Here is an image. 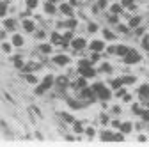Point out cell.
<instances>
[{
	"label": "cell",
	"mask_w": 149,
	"mask_h": 147,
	"mask_svg": "<svg viewBox=\"0 0 149 147\" xmlns=\"http://www.w3.org/2000/svg\"><path fill=\"white\" fill-rule=\"evenodd\" d=\"M89 50H92V51H103L105 50V43L103 41H100V39H94V41H91L89 43Z\"/></svg>",
	"instance_id": "obj_10"
},
{
	"label": "cell",
	"mask_w": 149,
	"mask_h": 147,
	"mask_svg": "<svg viewBox=\"0 0 149 147\" xmlns=\"http://www.w3.org/2000/svg\"><path fill=\"white\" fill-rule=\"evenodd\" d=\"M140 23H142V18L140 16H133L132 20H130V27H132V28H137Z\"/></svg>",
	"instance_id": "obj_32"
},
{
	"label": "cell",
	"mask_w": 149,
	"mask_h": 147,
	"mask_svg": "<svg viewBox=\"0 0 149 147\" xmlns=\"http://www.w3.org/2000/svg\"><path fill=\"white\" fill-rule=\"evenodd\" d=\"M119 130H121V133H124V135H128V133H132V130H133V124L132 122H121V126H119Z\"/></svg>",
	"instance_id": "obj_19"
},
{
	"label": "cell",
	"mask_w": 149,
	"mask_h": 147,
	"mask_svg": "<svg viewBox=\"0 0 149 147\" xmlns=\"http://www.w3.org/2000/svg\"><path fill=\"white\" fill-rule=\"evenodd\" d=\"M6 37H7V30L4 28V30H0V39H2V41H6Z\"/></svg>",
	"instance_id": "obj_52"
},
{
	"label": "cell",
	"mask_w": 149,
	"mask_h": 147,
	"mask_svg": "<svg viewBox=\"0 0 149 147\" xmlns=\"http://www.w3.org/2000/svg\"><path fill=\"white\" fill-rule=\"evenodd\" d=\"M100 140H103V142H112L114 140V133L112 131H108V130H105V131H101V135H100Z\"/></svg>",
	"instance_id": "obj_23"
},
{
	"label": "cell",
	"mask_w": 149,
	"mask_h": 147,
	"mask_svg": "<svg viewBox=\"0 0 149 147\" xmlns=\"http://www.w3.org/2000/svg\"><path fill=\"white\" fill-rule=\"evenodd\" d=\"M119 87H123V78H114L110 82V89L112 90H117Z\"/></svg>",
	"instance_id": "obj_27"
},
{
	"label": "cell",
	"mask_w": 149,
	"mask_h": 147,
	"mask_svg": "<svg viewBox=\"0 0 149 147\" xmlns=\"http://www.w3.org/2000/svg\"><path fill=\"white\" fill-rule=\"evenodd\" d=\"M23 76H25V82L30 83V85H37V83H39V78H37L34 73H23Z\"/></svg>",
	"instance_id": "obj_15"
},
{
	"label": "cell",
	"mask_w": 149,
	"mask_h": 147,
	"mask_svg": "<svg viewBox=\"0 0 149 147\" xmlns=\"http://www.w3.org/2000/svg\"><path fill=\"white\" fill-rule=\"evenodd\" d=\"M142 46H144L146 50H149V35H147V37H144V41H142Z\"/></svg>",
	"instance_id": "obj_50"
},
{
	"label": "cell",
	"mask_w": 149,
	"mask_h": 147,
	"mask_svg": "<svg viewBox=\"0 0 149 147\" xmlns=\"http://www.w3.org/2000/svg\"><path fill=\"white\" fill-rule=\"evenodd\" d=\"M9 0H0V18H4L9 12Z\"/></svg>",
	"instance_id": "obj_16"
},
{
	"label": "cell",
	"mask_w": 149,
	"mask_h": 147,
	"mask_svg": "<svg viewBox=\"0 0 149 147\" xmlns=\"http://www.w3.org/2000/svg\"><path fill=\"white\" fill-rule=\"evenodd\" d=\"M96 6H98L100 9H107V6H108V0H96Z\"/></svg>",
	"instance_id": "obj_39"
},
{
	"label": "cell",
	"mask_w": 149,
	"mask_h": 147,
	"mask_svg": "<svg viewBox=\"0 0 149 147\" xmlns=\"http://www.w3.org/2000/svg\"><path fill=\"white\" fill-rule=\"evenodd\" d=\"M11 43H13L14 48H22V46H25V37L22 34H13L11 35Z\"/></svg>",
	"instance_id": "obj_8"
},
{
	"label": "cell",
	"mask_w": 149,
	"mask_h": 147,
	"mask_svg": "<svg viewBox=\"0 0 149 147\" xmlns=\"http://www.w3.org/2000/svg\"><path fill=\"white\" fill-rule=\"evenodd\" d=\"M117 30H119V32H123V34H128V32H130V27H126V25H121V23H117Z\"/></svg>",
	"instance_id": "obj_43"
},
{
	"label": "cell",
	"mask_w": 149,
	"mask_h": 147,
	"mask_svg": "<svg viewBox=\"0 0 149 147\" xmlns=\"http://www.w3.org/2000/svg\"><path fill=\"white\" fill-rule=\"evenodd\" d=\"M68 105L73 108V110H78V108H82V106H85V101H82L80 98H68Z\"/></svg>",
	"instance_id": "obj_11"
},
{
	"label": "cell",
	"mask_w": 149,
	"mask_h": 147,
	"mask_svg": "<svg viewBox=\"0 0 149 147\" xmlns=\"http://www.w3.org/2000/svg\"><path fill=\"white\" fill-rule=\"evenodd\" d=\"M103 87H105V83H103V82H96V83H94V85H92L91 89H92V90H94V94H98V92H100V90H101Z\"/></svg>",
	"instance_id": "obj_36"
},
{
	"label": "cell",
	"mask_w": 149,
	"mask_h": 147,
	"mask_svg": "<svg viewBox=\"0 0 149 147\" xmlns=\"http://www.w3.org/2000/svg\"><path fill=\"white\" fill-rule=\"evenodd\" d=\"M124 94H126V89H124V87H119V89H117V92H116V96H119V98H123Z\"/></svg>",
	"instance_id": "obj_48"
},
{
	"label": "cell",
	"mask_w": 149,
	"mask_h": 147,
	"mask_svg": "<svg viewBox=\"0 0 149 147\" xmlns=\"http://www.w3.org/2000/svg\"><path fill=\"white\" fill-rule=\"evenodd\" d=\"M50 41H52V44H61V41H62V34H59L57 30H53L52 35H50Z\"/></svg>",
	"instance_id": "obj_20"
},
{
	"label": "cell",
	"mask_w": 149,
	"mask_h": 147,
	"mask_svg": "<svg viewBox=\"0 0 149 147\" xmlns=\"http://www.w3.org/2000/svg\"><path fill=\"white\" fill-rule=\"evenodd\" d=\"M59 11H61L62 14H66V16H73V7H71V4H61Z\"/></svg>",
	"instance_id": "obj_21"
},
{
	"label": "cell",
	"mask_w": 149,
	"mask_h": 147,
	"mask_svg": "<svg viewBox=\"0 0 149 147\" xmlns=\"http://www.w3.org/2000/svg\"><path fill=\"white\" fill-rule=\"evenodd\" d=\"M121 78H123V85L135 83V76H132V75H126V76H121Z\"/></svg>",
	"instance_id": "obj_34"
},
{
	"label": "cell",
	"mask_w": 149,
	"mask_h": 147,
	"mask_svg": "<svg viewBox=\"0 0 149 147\" xmlns=\"http://www.w3.org/2000/svg\"><path fill=\"white\" fill-rule=\"evenodd\" d=\"M98 28H100V27H98V23H96V21H89V25H87V30H89L91 34L98 32Z\"/></svg>",
	"instance_id": "obj_35"
},
{
	"label": "cell",
	"mask_w": 149,
	"mask_h": 147,
	"mask_svg": "<svg viewBox=\"0 0 149 147\" xmlns=\"http://www.w3.org/2000/svg\"><path fill=\"white\" fill-rule=\"evenodd\" d=\"M69 46H71L74 51H80V50H84V48L87 46V41H85L84 37H73V41L69 43Z\"/></svg>",
	"instance_id": "obj_5"
},
{
	"label": "cell",
	"mask_w": 149,
	"mask_h": 147,
	"mask_svg": "<svg viewBox=\"0 0 149 147\" xmlns=\"http://www.w3.org/2000/svg\"><path fill=\"white\" fill-rule=\"evenodd\" d=\"M25 6H27L29 11H32V9H36L39 6V0H25Z\"/></svg>",
	"instance_id": "obj_33"
},
{
	"label": "cell",
	"mask_w": 149,
	"mask_h": 147,
	"mask_svg": "<svg viewBox=\"0 0 149 147\" xmlns=\"http://www.w3.org/2000/svg\"><path fill=\"white\" fill-rule=\"evenodd\" d=\"M59 117H61L64 122H68V124H73V122H74V117H73L71 114H68V112H62V114H59Z\"/></svg>",
	"instance_id": "obj_25"
},
{
	"label": "cell",
	"mask_w": 149,
	"mask_h": 147,
	"mask_svg": "<svg viewBox=\"0 0 149 147\" xmlns=\"http://www.w3.org/2000/svg\"><path fill=\"white\" fill-rule=\"evenodd\" d=\"M112 114H121V106H112Z\"/></svg>",
	"instance_id": "obj_53"
},
{
	"label": "cell",
	"mask_w": 149,
	"mask_h": 147,
	"mask_svg": "<svg viewBox=\"0 0 149 147\" xmlns=\"http://www.w3.org/2000/svg\"><path fill=\"white\" fill-rule=\"evenodd\" d=\"M123 99H124L126 103H130V101H132V96H130V94H124V96H123Z\"/></svg>",
	"instance_id": "obj_55"
},
{
	"label": "cell",
	"mask_w": 149,
	"mask_h": 147,
	"mask_svg": "<svg viewBox=\"0 0 149 147\" xmlns=\"http://www.w3.org/2000/svg\"><path fill=\"white\" fill-rule=\"evenodd\" d=\"M41 62H36V60H29V62H25V67L22 69L23 73H34V71H37V69H41Z\"/></svg>",
	"instance_id": "obj_7"
},
{
	"label": "cell",
	"mask_w": 149,
	"mask_h": 147,
	"mask_svg": "<svg viewBox=\"0 0 149 147\" xmlns=\"http://www.w3.org/2000/svg\"><path fill=\"white\" fill-rule=\"evenodd\" d=\"M48 2H53V4H57V2H59V0H48Z\"/></svg>",
	"instance_id": "obj_57"
},
{
	"label": "cell",
	"mask_w": 149,
	"mask_h": 147,
	"mask_svg": "<svg viewBox=\"0 0 149 147\" xmlns=\"http://www.w3.org/2000/svg\"><path fill=\"white\" fill-rule=\"evenodd\" d=\"M100 119H101V124H108V122H110V115H108V114H101Z\"/></svg>",
	"instance_id": "obj_44"
},
{
	"label": "cell",
	"mask_w": 149,
	"mask_h": 147,
	"mask_svg": "<svg viewBox=\"0 0 149 147\" xmlns=\"http://www.w3.org/2000/svg\"><path fill=\"white\" fill-rule=\"evenodd\" d=\"M53 85H55V76H53V75H46L41 83L36 85L34 94H36V96H43V94H46V90H50Z\"/></svg>",
	"instance_id": "obj_1"
},
{
	"label": "cell",
	"mask_w": 149,
	"mask_h": 147,
	"mask_svg": "<svg viewBox=\"0 0 149 147\" xmlns=\"http://www.w3.org/2000/svg\"><path fill=\"white\" fill-rule=\"evenodd\" d=\"M73 131L77 133V135H82V133L85 131L84 122H82V121H74V122H73Z\"/></svg>",
	"instance_id": "obj_18"
},
{
	"label": "cell",
	"mask_w": 149,
	"mask_h": 147,
	"mask_svg": "<svg viewBox=\"0 0 149 147\" xmlns=\"http://www.w3.org/2000/svg\"><path fill=\"white\" fill-rule=\"evenodd\" d=\"M140 59H142V57L139 55V51L132 48V50H130V51L124 55V57H123V62L130 66V64H137V62H140Z\"/></svg>",
	"instance_id": "obj_2"
},
{
	"label": "cell",
	"mask_w": 149,
	"mask_h": 147,
	"mask_svg": "<svg viewBox=\"0 0 149 147\" xmlns=\"http://www.w3.org/2000/svg\"><path fill=\"white\" fill-rule=\"evenodd\" d=\"M84 133H85V135H87L89 138H92V137H94V135H96V130H94V128H87V130H85Z\"/></svg>",
	"instance_id": "obj_41"
},
{
	"label": "cell",
	"mask_w": 149,
	"mask_h": 147,
	"mask_svg": "<svg viewBox=\"0 0 149 147\" xmlns=\"http://www.w3.org/2000/svg\"><path fill=\"white\" fill-rule=\"evenodd\" d=\"M123 11H124V7H123L121 4H112V6H110V12H112V14H121Z\"/></svg>",
	"instance_id": "obj_26"
},
{
	"label": "cell",
	"mask_w": 149,
	"mask_h": 147,
	"mask_svg": "<svg viewBox=\"0 0 149 147\" xmlns=\"http://www.w3.org/2000/svg\"><path fill=\"white\" fill-rule=\"evenodd\" d=\"M37 51H39L41 55H50L53 51V44H46V43H41L39 46H37Z\"/></svg>",
	"instance_id": "obj_14"
},
{
	"label": "cell",
	"mask_w": 149,
	"mask_h": 147,
	"mask_svg": "<svg viewBox=\"0 0 149 147\" xmlns=\"http://www.w3.org/2000/svg\"><path fill=\"white\" fill-rule=\"evenodd\" d=\"M112 126H114V128H119V126H121V121H119V119H114V121H112Z\"/></svg>",
	"instance_id": "obj_54"
},
{
	"label": "cell",
	"mask_w": 149,
	"mask_h": 147,
	"mask_svg": "<svg viewBox=\"0 0 149 147\" xmlns=\"http://www.w3.org/2000/svg\"><path fill=\"white\" fill-rule=\"evenodd\" d=\"M107 53L108 55H114L116 53V46H107Z\"/></svg>",
	"instance_id": "obj_51"
},
{
	"label": "cell",
	"mask_w": 149,
	"mask_h": 147,
	"mask_svg": "<svg viewBox=\"0 0 149 147\" xmlns=\"http://www.w3.org/2000/svg\"><path fill=\"white\" fill-rule=\"evenodd\" d=\"M130 50H132V48H130V46H124V44H117V46H116V53L121 55V57H124Z\"/></svg>",
	"instance_id": "obj_24"
},
{
	"label": "cell",
	"mask_w": 149,
	"mask_h": 147,
	"mask_svg": "<svg viewBox=\"0 0 149 147\" xmlns=\"http://www.w3.org/2000/svg\"><path fill=\"white\" fill-rule=\"evenodd\" d=\"M114 140H116V142H123V140H124V133H117V135H114Z\"/></svg>",
	"instance_id": "obj_49"
},
{
	"label": "cell",
	"mask_w": 149,
	"mask_h": 147,
	"mask_svg": "<svg viewBox=\"0 0 149 147\" xmlns=\"http://www.w3.org/2000/svg\"><path fill=\"white\" fill-rule=\"evenodd\" d=\"M55 87H57L59 92H64V90L69 87V76L68 75H61L55 78Z\"/></svg>",
	"instance_id": "obj_3"
},
{
	"label": "cell",
	"mask_w": 149,
	"mask_h": 147,
	"mask_svg": "<svg viewBox=\"0 0 149 147\" xmlns=\"http://www.w3.org/2000/svg\"><path fill=\"white\" fill-rule=\"evenodd\" d=\"M77 25H78V20H77V18H73V16H69V20L64 21V27L69 28V30H74V28H77Z\"/></svg>",
	"instance_id": "obj_17"
},
{
	"label": "cell",
	"mask_w": 149,
	"mask_h": 147,
	"mask_svg": "<svg viewBox=\"0 0 149 147\" xmlns=\"http://www.w3.org/2000/svg\"><path fill=\"white\" fill-rule=\"evenodd\" d=\"M132 112H133L135 115H140V114H142V108H140L139 105H133V106H132Z\"/></svg>",
	"instance_id": "obj_46"
},
{
	"label": "cell",
	"mask_w": 149,
	"mask_h": 147,
	"mask_svg": "<svg viewBox=\"0 0 149 147\" xmlns=\"http://www.w3.org/2000/svg\"><path fill=\"white\" fill-rule=\"evenodd\" d=\"M135 4V0H121V6L123 7H132Z\"/></svg>",
	"instance_id": "obj_42"
},
{
	"label": "cell",
	"mask_w": 149,
	"mask_h": 147,
	"mask_svg": "<svg viewBox=\"0 0 149 147\" xmlns=\"http://www.w3.org/2000/svg\"><path fill=\"white\" fill-rule=\"evenodd\" d=\"M100 59H101L100 51H92V55H91V60H92V62H100Z\"/></svg>",
	"instance_id": "obj_40"
},
{
	"label": "cell",
	"mask_w": 149,
	"mask_h": 147,
	"mask_svg": "<svg viewBox=\"0 0 149 147\" xmlns=\"http://www.w3.org/2000/svg\"><path fill=\"white\" fill-rule=\"evenodd\" d=\"M91 66H92V60H91V59H80V60H78V69L91 67Z\"/></svg>",
	"instance_id": "obj_31"
},
{
	"label": "cell",
	"mask_w": 149,
	"mask_h": 147,
	"mask_svg": "<svg viewBox=\"0 0 149 147\" xmlns=\"http://www.w3.org/2000/svg\"><path fill=\"white\" fill-rule=\"evenodd\" d=\"M22 27H23V30H25L27 34H32V32H36V23H34V20H32V18H23Z\"/></svg>",
	"instance_id": "obj_6"
},
{
	"label": "cell",
	"mask_w": 149,
	"mask_h": 147,
	"mask_svg": "<svg viewBox=\"0 0 149 147\" xmlns=\"http://www.w3.org/2000/svg\"><path fill=\"white\" fill-rule=\"evenodd\" d=\"M142 32H144V28H142V27H140V28H139V27L135 28V34H137V35H142Z\"/></svg>",
	"instance_id": "obj_56"
},
{
	"label": "cell",
	"mask_w": 149,
	"mask_h": 147,
	"mask_svg": "<svg viewBox=\"0 0 149 147\" xmlns=\"http://www.w3.org/2000/svg\"><path fill=\"white\" fill-rule=\"evenodd\" d=\"M34 37H36V39H45V37H46V30H43V28H41V30H36Z\"/></svg>",
	"instance_id": "obj_37"
},
{
	"label": "cell",
	"mask_w": 149,
	"mask_h": 147,
	"mask_svg": "<svg viewBox=\"0 0 149 147\" xmlns=\"http://www.w3.org/2000/svg\"><path fill=\"white\" fill-rule=\"evenodd\" d=\"M139 96L140 98H149V85H140L139 87Z\"/></svg>",
	"instance_id": "obj_29"
},
{
	"label": "cell",
	"mask_w": 149,
	"mask_h": 147,
	"mask_svg": "<svg viewBox=\"0 0 149 147\" xmlns=\"http://www.w3.org/2000/svg\"><path fill=\"white\" fill-rule=\"evenodd\" d=\"M108 21H110V23H114V25H117V23H119L117 14H112V12H110V14H108Z\"/></svg>",
	"instance_id": "obj_38"
},
{
	"label": "cell",
	"mask_w": 149,
	"mask_h": 147,
	"mask_svg": "<svg viewBox=\"0 0 149 147\" xmlns=\"http://www.w3.org/2000/svg\"><path fill=\"white\" fill-rule=\"evenodd\" d=\"M16 27H18V21H16V18H7V20H4V28L9 32H14L16 30Z\"/></svg>",
	"instance_id": "obj_12"
},
{
	"label": "cell",
	"mask_w": 149,
	"mask_h": 147,
	"mask_svg": "<svg viewBox=\"0 0 149 147\" xmlns=\"http://www.w3.org/2000/svg\"><path fill=\"white\" fill-rule=\"evenodd\" d=\"M78 71H80V75H82V76H85V78H94V76H96V69L92 67V66H91V67L78 69Z\"/></svg>",
	"instance_id": "obj_13"
},
{
	"label": "cell",
	"mask_w": 149,
	"mask_h": 147,
	"mask_svg": "<svg viewBox=\"0 0 149 147\" xmlns=\"http://www.w3.org/2000/svg\"><path fill=\"white\" fill-rule=\"evenodd\" d=\"M140 117H142V121H144V122H149V110H142Z\"/></svg>",
	"instance_id": "obj_45"
},
{
	"label": "cell",
	"mask_w": 149,
	"mask_h": 147,
	"mask_svg": "<svg viewBox=\"0 0 149 147\" xmlns=\"http://www.w3.org/2000/svg\"><path fill=\"white\" fill-rule=\"evenodd\" d=\"M2 50H4V53L11 55V53H13V50H14V46H13V43H11V41H9V43H7V41H4V43H2Z\"/></svg>",
	"instance_id": "obj_28"
},
{
	"label": "cell",
	"mask_w": 149,
	"mask_h": 147,
	"mask_svg": "<svg viewBox=\"0 0 149 147\" xmlns=\"http://www.w3.org/2000/svg\"><path fill=\"white\" fill-rule=\"evenodd\" d=\"M52 62H53L55 66H68V64L71 62V59L68 57L66 53H61V55H53V59H52Z\"/></svg>",
	"instance_id": "obj_4"
},
{
	"label": "cell",
	"mask_w": 149,
	"mask_h": 147,
	"mask_svg": "<svg viewBox=\"0 0 149 147\" xmlns=\"http://www.w3.org/2000/svg\"><path fill=\"white\" fill-rule=\"evenodd\" d=\"M100 71H103V73H112V66H110V64H107V62H105V64H103V66H101V69H100Z\"/></svg>",
	"instance_id": "obj_47"
},
{
	"label": "cell",
	"mask_w": 149,
	"mask_h": 147,
	"mask_svg": "<svg viewBox=\"0 0 149 147\" xmlns=\"http://www.w3.org/2000/svg\"><path fill=\"white\" fill-rule=\"evenodd\" d=\"M45 12H46V14H55V12H57V7H55V4H53V2H48V0H46V4H45Z\"/></svg>",
	"instance_id": "obj_22"
},
{
	"label": "cell",
	"mask_w": 149,
	"mask_h": 147,
	"mask_svg": "<svg viewBox=\"0 0 149 147\" xmlns=\"http://www.w3.org/2000/svg\"><path fill=\"white\" fill-rule=\"evenodd\" d=\"M96 96H98V99H101V101H108V99L112 98V89H108V87L105 85V87L100 90Z\"/></svg>",
	"instance_id": "obj_9"
},
{
	"label": "cell",
	"mask_w": 149,
	"mask_h": 147,
	"mask_svg": "<svg viewBox=\"0 0 149 147\" xmlns=\"http://www.w3.org/2000/svg\"><path fill=\"white\" fill-rule=\"evenodd\" d=\"M103 37H105L107 41H114V39H116V34L112 32V30H108V28H103Z\"/></svg>",
	"instance_id": "obj_30"
}]
</instances>
